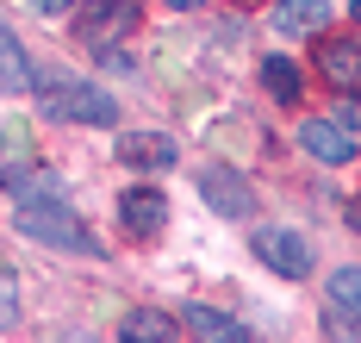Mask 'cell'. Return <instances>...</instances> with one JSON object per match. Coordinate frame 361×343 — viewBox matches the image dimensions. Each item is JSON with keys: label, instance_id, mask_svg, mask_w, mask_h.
Wrapping results in <instances>:
<instances>
[{"label": "cell", "instance_id": "52a82bcc", "mask_svg": "<svg viewBox=\"0 0 361 343\" xmlns=\"http://www.w3.org/2000/svg\"><path fill=\"white\" fill-rule=\"evenodd\" d=\"M318 76L336 94H361V32L355 38H324L318 44Z\"/></svg>", "mask_w": 361, "mask_h": 343}, {"label": "cell", "instance_id": "44dd1931", "mask_svg": "<svg viewBox=\"0 0 361 343\" xmlns=\"http://www.w3.org/2000/svg\"><path fill=\"white\" fill-rule=\"evenodd\" d=\"M169 6H180V13H193V6H200V0H169Z\"/></svg>", "mask_w": 361, "mask_h": 343}, {"label": "cell", "instance_id": "9a60e30c", "mask_svg": "<svg viewBox=\"0 0 361 343\" xmlns=\"http://www.w3.org/2000/svg\"><path fill=\"white\" fill-rule=\"evenodd\" d=\"M6 188L19 193V206H32V200H63V188H56L50 169H37V175H25V181H6Z\"/></svg>", "mask_w": 361, "mask_h": 343}, {"label": "cell", "instance_id": "6da1fadb", "mask_svg": "<svg viewBox=\"0 0 361 343\" xmlns=\"http://www.w3.org/2000/svg\"><path fill=\"white\" fill-rule=\"evenodd\" d=\"M13 225L25 231L32 243H44V250H75V256H100V237L81 225L75 212H63V200H32V206H19V212H13Z\"/></svg>", "mask_w": 361, "mask_h": 343}, {"label": "cell", "instance_id": "7c38bea8", "mask_svg": "<svg viewBox=\"0 0 361 343\" xmlns=\"http://www.w3.org/2000/svg\"><path fill=\"white\" fill-rule=\"evenodd\" d=\"M324 25H330V0H281V13H274V32H287V38H312Z\"/></svg>", "mask_w": 361, "mask_h": 343}, {"label": "cell", "instance_id": "3957f363", "mask_svg": "<svg viewBox=\"0 0 361 343\" xmlns=\"http://www.w3.org/2000/svg\"><path fill=\"white\" fill-rule=\"evenodd\" d=\"M200 200H206L212 212H224V219H250L255 212V188L231 169V162H206V169H200Z\"/></svg>", "mask_w": 361, "mask_h": 343}, {"label": "cell", "instance_id": "ffe728a7", "mask_svg": "<svg viewBox=\"0 0 361 343\" xmlns=\"http://www.w3.org/2000/svg\"><path fill=\"white\" fill-rule=\"evenodd\" d=\"M349 231H361V200H355V206H349Z\"/></svg>", "mask_w": 361, "mask_h": 343}, {"label": "cell", "instance_id": "5bb4252c", "mask_svg": "<svg viewBox=\"0 0 361 343\" xmlns=\"http://www.w3.org/2000/svg\"><path fill=\"white\" fill-rule=\"evenodd\" d=\"M118 337H125V343H169V337H180V331H175V318H169V312H156V306H137V312L118 325Z\"/></svg>", "mask_w": 361, "mask_h": 343}, {"label": "cell", "instance_id": "9c48e42d", "mask_svg": "<svg viewBox=\"0 0 361 343\" xmlns=\"http://www.w3.org/2000/svg\"><path fill=\"white\" fill-rule=\"evenodd\" d=\"M118 219H125V231H131V237H156V231L169 225V200H162L156 188H125Z\"/></svg>", "mask_w": 361, "mask_h": 343}, {"label": "cell", "instance_id": "ba28073f", "mask_svg": "<svg viewBox=\"0 0 361 343\" xmlns=\"http://www.w3.org/2000/svg\"><path fill=\"white\" fill-rule=\"evenodd\" d=\"M175 156H180V144L169 138V131H125L118 138V162L125 169H175Z\"/></svg>", "mask_w": 361, "mask_h": 343}, {"label": "cell", "instance_id": "30bf717a", "mask_svg": "<svg viewBox=\"0 0 361 343\" xmlns=\"http://www.w3.org/2000/svg\"><path fill=\"white\" fill-rule=\"evenodd\" d=\"M180 318H187V331H193V337H206V343H255V331L243 325V318L212 312V306H187Z\"/></svg>", "mask_w": 361, "mask_h": 343}, {"label": "cell", "instance_id": "7402d4cb", "mask_svg": "<svg viewBox=\"0 0 361 343\" xmlns=\"http://www.w3.org/2000/svg\"><path fill=\"white\" fill-rule=\"evenodd\" d=\"M349 13H355V25H361V0H355V6H349Z\"/></svg>", "mask_w": 361, "mask_h": 343}, {"label": "cell", "instance_id": "e0dca14e", "mask_svg": "<svg viewBox=\"0 0 361 343\" xmlns=\"http://www.w3.org/2000/svg\"><path fill=\"white\" fill-rule=\"evenodd\" d=\"M19 318V294H13V275H0V331Z\"/></svg>", "mask_w": 361, "mask_h": 343}, {"label": "cell", "instance_id": "4fadbf2b", "mask_svg": "<svg viewBox=\"0 0 361 343\" xmlns=\"http://www.w3.org/2000/svg\"><path fill=\"white\" fill-rule=\"evenodd\" d=\"M262 88H268L281 107H299V94H305V76H299V63H287V56H262Z\"/></svg>", "mask_w": 361, "mask_h": 343}, {"label": "cell", "instance_id": "277c9868", "mask_svg": "<svg viewBox=\"0 0 361 343\" xmlns=\"http://www.w3.org/2000/svg\"><path fill=\"white\" fill-rule=\"evenodd\" d=\"M255 256L274 268L281 281H305V275H312V243H305L299 231H287V225L255 231Z\"/></svg>", "mask_w": 361, "mask_h": 343}, {"label": "cell", "instance_id": "8992f818", "mask_svg": "<svg viewBox=\"0 0 361 343\" xmlns=\"http://www.w3.org/2000/svg\"><path fill=\"white\" fill-rule=\"evenodd\" d=\"M299 150L330 162V169H343V162H355V131L343 119H305L299 125Z\"/></svg>", "mask_w": 361, "mask_h": 343}, {"label": "cell", "instance_id": "5b68a950", "mask_svg": "<svg viewBox=\"0 0 361 343\" xmlns=\"http://www.w3.org/2000/svg\"><path fill=\"white\" fill-rule=\"evenodd\" d=\"M137 0H87L81 6V38L87 44H118V38H131L137 32Z\"/></svg>", "mask_w": 361, "mask_h": 343}, {"label": "cell", "instance_id": "8fae6325", "mask_svg": "<svg viewBox=\"0 0 361 343\" xmlns=\"http://www.w3.org/2000/svg\"><path fill=\"white\" fill-rule=\"evenodd\" d=\"M37 76H32V56L25 44L13 38V25H0V94H32Z\"/></svg>", "mask_w": 361, "mask_h": 343}, {"label": "cell", "instance_id": "2e32d148", "mask_svg": "<svg viewBox=\"0 0 361 343\" xmlns=\"http://www.w3.org/2000/svg\"><path fill=\"white\" fill-rule=\"evenodd\" d=\"M330 300L343 312H361V268H336L330 275Z\"/></svg>", "mask_w": 361, "mask_h": 343}, {"label": "cell", "instance_id": "d6986e66", "mask_svg": "<svg viewBox=\"0 0 361 343\" xmlns=\"http://www.w3.org/2000/svg\"><path fill=\"white\" fill-rule=\"evenodd\" d=\"M32 6H37V13H69L75 0H32Z\"/></svg>", "mask_w": 361, "mask_h": 343}, {"label": "cell", "instance_id": "ac0fdd59", "mask_svg": "<svg viewBox=\"0 0 361 343\" xmlns=\"http://www.w3.org/2000/svg\"><path fill=\"white\" fill-rule=\"evenodd\" d=\"M336 119H343L349 131H361V94H343V107H336Z\"/></svg>", "mask_w": 361, "mask_h": 343}, {"label": "cell", "instance_id": "7a4b0ae2", "mask_svg": "<svg viewBox=\"0 0 361 343\" xmlns=\"http://www.w3.org/2000/svg\"><path fill=\"white\" fill-rule=\"evenodd\" d=\"M37 107H44V119H75V125H112V119H118V107H112L106 88L75 81V76L37 81Z\"/></svg>", "mask_w": 361, "mask_h": 343}]
</instances>
